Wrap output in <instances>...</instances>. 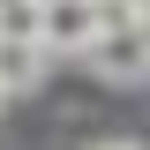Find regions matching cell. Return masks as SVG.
Returning a JSON list of instances; mask_svg holds the SVG:
<instances>
[{"mask_svg":"<svg viewBox=\"0 0 150 150\" xmlns=\"http://www.w3.org/2000/svg\"><path fill=\"white\" fill-rule=\"evenodd\" d=\"M105 30H112L105 0H45V23H38V38H45L53 53H90Z\"/></svg>","mask_w":150,"mask_h":150,"instance_id":"6da1fadb","label":"cell"},{"mask_svg":"<svg viewBox=\"0 0 150 150\" xmlns=\"http://www.w3.org/2000/svg\"><path fill=\"white\" fill-rule=\"evenodd\" d=\"M83 60H90L105 83H143V75H150V30H143L135 15H120V23H112V30L98 38Z\"/></svg>","mask_w":150,"mask_h":150,"instance_id":"7a4b0ae2","label":"cell"},{"mask_svg":"<svg viewBox=\"0 0 150 150\" xmlns=\"http://www.w3.org/2000/svg\"><path fill=\"white\" fill-rule=\"evenodd\" d=\"M45 60H53L45 38H0V90L8 98L38 90V83H45Z\"/></svg>","mask_w":150,"mask_h":150,"instance_id":"3957f363","label":"cell"},{"mask_svg":"<svg viewBox=\"0 0 150 150\" xmlns=\"http://www.w3.org/2000/svg\"><path fill=\"white\" fill-rule=\"evenodd\" d=\"M90 150H143L135 135H105V143H90Z\"/></svg>","mask_w":150,"mask_h":150,"instance_id":"277c9868","label":"cell"},{"mask_svg":"<svg viewBox=\"0 0 150 150\" xmlns=\"http://www.w3.org/2000/svg\"><path fill=\"white\" fill-rule=\"evenodd\" d=\"M128 8H135V23H143V30H150V0H128Z\"/></svg>","mask_w":150,"mask_h":150,"instance_id":"5b68a950","label":"cell"},{"mask_svg":"<svg viewBox=\"0 0 150 150\" xmlns=\"http://www.w3.org/2000/svg\"><path fill=\"white\" fill-rule=\"evenodd\" d=\"M0 8H23V0H0Z\"/></svg>","mask_w":150,"mask_h":150,"instance_id":"8992f818","label":"cell"},{"mask_svg":"<svg viewBox=\"0 0 150 150\" xmlns=\"http://www.w3.org/2000/svg\"><path fill=\"white\" fill-rule=\"evenodd\" d=\"M0 105H8V90H0Z\"/></svg>","mask_w":150,"mask_h":150,"instance_id":"52a82bcc","label":"cell"}]
</instances>
